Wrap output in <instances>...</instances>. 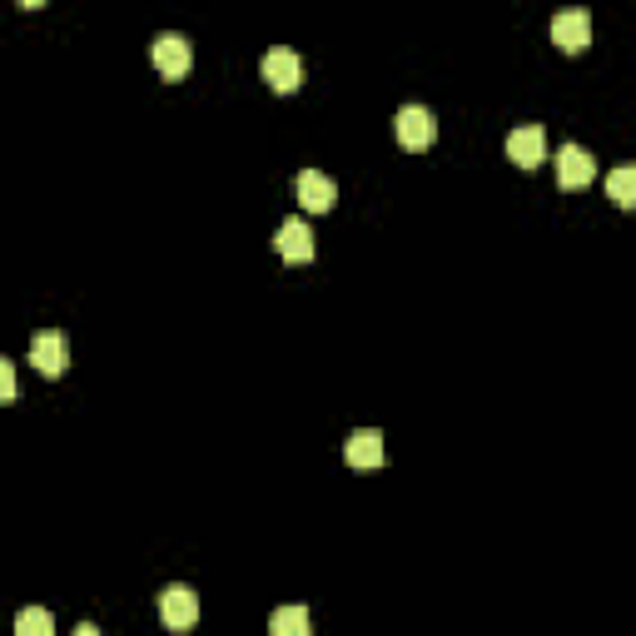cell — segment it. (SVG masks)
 <instances>
[{
	"label": "cell",
	"instance_id": "1",
	"mask_svg": "<svg viewBox=\"0 0 636 636\" xmlns=\"http://www.w3.org/2000/svg\"><path fill=\"white\" fill-rule=\"evenodd\" d=\"M150 60H154V70H160V80H184V76H189V66H195L189 41H184V35H174V31L154 35Z\"/></svg>",
	"mask_w": 636,
	"mask_h": 636
},
{
	"label": "cell",
	"instance_id": "2",
	"mask_svg": "<svg viewBox=\"0 0 636 636\" xmlns=\"http://www.w3.org/2000/svg\"><path fill=\"white\" fill-rule=\"evenodd\" d=\"M432 135H438V119H432L423 105H403L398 115H393V140H398L403 150H413V154L428 150Z\"/></svg>",
	"mask_w": 636,
	"mask_h": 636
},
{
	"label": "cell",
	"instance_id": "3",
	"mask_svg": "<svg viewBox=\"0 0 636 636\" xmlns=\"http://www.w3.org/2000/svg\"><path fill=\"white\" fill-rule=\"evenodd\" d=\"M31 363L41 378H60L70 368V344L66 334H55V328H45V334L31 338Z\"/></svg>",
	"mask_w": 636,
	"mask_h": 636
},
{
	"label": "cell",
	"instance_id": "4",
	"mask_svg": "<svg viewBox=\"0 0 636 636\" xmlns=\"http://www.w3.org/2000/svg\"><path fill=\"white\" fill-rule=\"evenodd\" d=\"M264 85L279 90V95H293V90L303 85V66H299V55L284 50V45H274L269 55H264Z\"/></svg>",
	"mask_w": 636,
	"mask_h": 636
},
{
	"label": "cell",
	"instance_id": "5",
	"mask_svg": "<svg viewBox=\"0 0 636 636\" xmlns=\"http://www.w3.org/2000/svg\"><path fill=\"white\" fill-rule=\"evenodd\" d=\"M160 622L170 632H189L199 622V597L189 587H164L160 592Z\"/></svg>",
	"mask_w": 636,
	"mask_h": 636
},
{
	"label": "cell",
	"instance_id": "6",
	"mask_svg": "<svg viewBox=\"0 0 636 636\" xmlns=\"http://www.w3.org/2000/svg\"><path fill=\"white\" fill-rule=\"evenodd\" d=\"M552 41H557V50L577 55L592 45V15L587 11H557L552 15Z\"/></svg>",
	"mask_w": 636,
	"mask_h": 636
},
{
	"label": "cell",
	"instance_id": "7",
	"mask_svg": "<svg viewBox=\"0 0 636 636\" xmlns=\"http://www.w3.org/2000/svg\"><path fill=\"white\" fill-rule=\"evenodd\" d=\"M597 180V160L582 144H562L557 150V184L562 189H587Z\"/></svg>",
	"mask_w": 636,
	"mask_h": 636
},
{
	"label": "cell",
	"instance_id": "8",
	"mask_svg": "<svg viewBox=\"0 0 636 636\" xmlns=\"http://www.w3.org/2000/svg\"><path fill=\"white\" fill-rule=\"evenodd\" d=\"M507 160L518 164V170H537L547 160V135H542V125H522V130L507 135Z\"/></svg>",
	"mask_w": 636,
	"mask_h": 636
},
{
	"label": "cell",
	"instance_id": "9",
	"mask_svg": "<svg viewBox=\"0 0 636 636\" xmlns=\"http://www.w3.org/2000/svg\"><path fill=\"white\" fill-rule=\"evenodd\" d=\"M299 205L309 209V215H328V209L338 205V184L319 170H303L299 174Z\"/></svg>",
	"mask_w": 636,
	"mask_h": 636
},
{
	"label": "cell",
	"instance_id": "10",
	"mask_svg": "<svg viewBox=\"0 0 636 636\" xmlns=\"http://www.w3.org/2000/svg\"><path fill=\"white\" fill-rule=\"evenodd\" d=\"M274 248H279L284 264H309L313 259V234L303 219H284L279 234H274Z\"/></svg>",
	"mask_w": 636,
	"mask_h": 636
},
{
	"label": "cell",
	"instance_id": "11",
	"mask_svg": "<svg viewBox=\"0 0 636 636\" xmlns=\"http://www.w3.org/2000/svg\"><path fill=\"white\" fill-rule=\"evenodd\" d=\"M344 458H348V467H383V432H373V428L348 432Z\"/></svg>",
	"mask_w": 636,
	"mask_h": 636
},
{
	"label": "cell",
	"instance_id": "12",
	"mask_svg": "<svg viewBox=\"0 0 636 636\" xmlns=\"http://www.w3.org/2000/svg\"><path fill=\"white\" fill-rule=\"evenodd\" d=\"M606 199L616 209H636V164H622V170L606 174Z\"/></svg>",
	"mask_w": 636,
	"mask_h": 636
},
{
	"label": "cell",
	"instance_id": "13",
	"mask_svg": "<svg viewBox=\"0 0 636 636\" xmlns=\"http://www.w3.org/2000/svg\"><path fill=\"white\" fill-rule=\"evenodd\" d=\"M269 632L274 636H303L309 632V612H303V606H279V612L269 616Z\"/></svg>",
	"mask_w": 636,
	"mask_h": 636
},
{
	"label": "cell",
	"instance_id": "14",
	"mask_svg": "<svg viewBox=\"0 0 636 636\" xmlns=\"http://www.w3.org/2000/svg\"><path fill=\"white\" fill-rule=\"evenodd\" d=\"M15 632H21V636H50L55 622H50V612H45V606H25V612L15 616Z\"/></svg>",
	"mask_w": 636,
	"mask_h": 636
},
{
	"label": "cell",
	"instance_id": "15",
	"mask_svg": "<svg viewBox=\"0 0 636 636\" xmlns=\"http://www.w3.org/2000/svg\"><path fill=\"white\" fill-rule=\"evenodd\" d=\"M0 403H15V368L0 358Z\"/></svg>",
	"mask_w": 636,
	"mask_h": 636
},
{
	"label": "cell",
	"instance_id": "16",
	"mask_svg": "<svg viewBox=\"0 0 636 636\" xmlns=\"http://www.w3.org/2000/svg\"><path fill=\"white\" fill-rule=\"evenodd\" d=\"M15 5H25V11H41L45 0H15Z\"/></svg>",
	"mask_w": 636,
	"mask_h": 636
}]
</instances>
